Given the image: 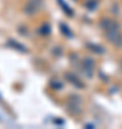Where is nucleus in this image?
Returning <instances> with one entry per match:
<instances>
[{"label": "nucleus", "instance_id": "obj_1", "mask_svg": "<svg viewBox=\"0 0 122 129\" xmlns=\"http://www.w3.org/2000/svg\"><path fill=\"white\" fill-rule=\"evenodd\" d=\"M101 27L102 30L105 32V36L108 39L112 45H115L116 47H122V32H121V27H119V24L112 20V19L109 17H103L101 19Z\"/></svg>", "mask_w": 122, "mask_h": 129}, {"label": "nucleus", "instance_id": "obj_2", "mask_svg": "<svg viewBox=\"0 0 122 129\" xmlns=\"http://www.w3.org/2000/svg\"><path fill=\"white\" fill-rule=\"evenodd\" d=\"M42 6V0H29L26 6H24V13L26 14H35L40 9Z\"/></svg>", "mask_w": 122, "mask_h": 129}, {"label": "nucleus", "instance_id": "obj_7", "mask_svg": "<svg viewBox=\"0 0 122 129\" xmlns=\"http://www.w3.org/2000/svg\"><path fill=\"white\" fill-rule=\"evenodd\" d=\"M49 32H50L49 24H45V26H42V27H40V33H43V35H49Z\"/></svg>", "mask_w": 122, "mask_h": 129}, {"label": "nucleus", "instance_id": "obj_6", "mask_svg": "<svg viewBox=\"0 0 122 129\" xmlns=\"http://www.w3.org/2000/svg\"><path fill=\"white\" fill-rule=\"evenodd\" d=\"M60 30L65 33V35H68V37H72V32L69 30V27H68V26H65L63 23H60Z\"/></svg>", "mask_w": 122, "mask_h": 129}, {"label": "nucleus", "instance_id": "obj_8", "mask_svg": "<svg viewBox=\"0 0 122 129\" xmlns=\"http://www.w3.org/2000/svg\"><path fill=\"white\" fill-rule=\"evenodd\" d=\"M88 47H90L92 50L98 52V53H103V49H96V47H98V46H95V45H92V43H89V45H88Z\"/></svg>", "mask_w": 122, "mask_h": 129}, {"label": "nucleus", "instance_id": "obj_3", "mask_svg": "<svg viewBox=\"0 0 122 129\" xmlns=\"http://www.w3.org/2000/svg\"><path fill=\"white\" fill-rule=\"evenodd\" d=\"M82 69L88 78H92L94 76V60H90L89 57H85L83 63H82Z\"/></svg>", "mask_w": 122, "mask_h": 129}, {"label": "nucleus", "instance_id": "obj_9", "mask_svg": "<svg viewBox=\"0 0 122 129\" xmlns=\"http://www.w3.org/2000/svg\"><path fill=\"white\" fill-rule=\"evenodd\" d=\"M59 5H60V6H62V7H63V9H65V10H66V12H68V14H72V10H71V9H69V7H68V6H66V5H65V3H63V2H62V0H59Z\"/></svg>", "mask_w": 122, "mask_h": 129}, {"label": "nucleus", "instance_id": "obj_5", "mask_svg": "<svg viewBox=\"0 0 122 129\" xmlns=\"http://www.w3.org/2000/svg\"><path fill=\"white\" fill-rule=\"evenodd\" d=\"M7 45H12V46H14V49H17V50H22V52H27V49H24V46L23 45H19V43H16L14 40H9L7 42Z\"/></svg>", "mask_w": 122, "mask_h": 129}, {"label": "nucleus", "instance_id": "obj_4", "mask_svg": "<svg viewBox=\"0 0 122 129\" xmlns=\"http://www.w3.org/2000/svg\"><path fill=\"white\" fill-rule=\"evenodd\" d=\"M66 79H71V80H72V83H73L75 86H79V88H83V83L80 82L79 79H76V78H75V76H73L72 73H68V75H66Z\"/></svg>", "mask_w": 122, "mask_h": 129}]
</instances>
